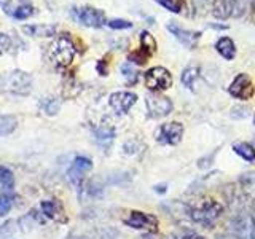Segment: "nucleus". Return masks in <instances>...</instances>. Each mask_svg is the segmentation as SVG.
I'll return each mask as SVG.
<instances>
[{
  "mask_svg": "<svg viewBox=\"0 0 255 239\" xmlns=\"http://www.w3.org/2000/svg\"><path fill=\"white\" fill-rule=\"evenodd\" d=\"M198 74H199L198 67H187L182 74V83L185 85L188 90H193V85L198 78Z\"/></svg>",
  "mask_w": 255,
  "mask_h": 239,
  "instance_id": "4be33fe9",
  "label": "nucleus"
},
{
  "mask_svg": "<svg viewBox=\"0 0 255 239\" xmlns=\"http://www.w3.org/2000/svg\"><path fill=\"white\" fill-rule=\"evenodd\" d=\"M140 42H142V50H145L147 53H153L156 50V42L148 32H142L140 34Z\"/></svg>",
  "mask_w": 255,
  "mask_h": 239,
  "instance_id": "b1692460",
  "label": "nucleus"
},
{
  "mask_svg": "<svg viewBox=\"0 0 255 239\" xmlns=\"http://www.w3.org/2000/svg\"><path fill=\"white\" fill-rule=\"evenodd\" d=\"M32 13H34V6L26 2V0H21L19 5L11 10L10 16H13L14 19H26L29 16H32Z\"/></svg>",
  "mask_w": 255,
  "mask_h": 239,
  "instance_id": "6ab92c4d",
  "label": "nucleus"
},
{
  "mask_svg": "<svg viewBox=\"0 0 255 239\" xmlns=\"http://www.w3.org/2000/svg\"><path fill=\"white\" fill-rule=\"evenodd\" d=\"M155 191H156V193H166V185H164V183H159V185H155Z\"/></svg>",
  "mask_w": 255,
  "mask_h": 239,
  "instance_id": "58836bf2",
  "label": "nucleus"
},
{
  "mask_svg": "<svg viewBox=\"0 0 255 239\" xmlns=\"http://www.w3.org/2000/svg\"><path fill=\"white\" fill-rule=\"evenodd\" d=\"M10 3H11V0H0V5L3 6L5 13H8V11H10Z\"/></svg>",
  "mask_w": 255,
  "mask_h": 239,
  "instance_id": "4c0bfd02",
  "label": "nucleus"
},
{
  "mask_svg": "<svg viewBox=\"0 0 255 239\" xmlns=\"http://www.w3.org/2000/svg\"><path fill=\"white\" fill-rule=\"evenodd\" d=\"M122 74L126 78L128 83L134 85L135 82H137V72H135V69L131 66V62H125L123 64V66H122Z\"/></svg>",
  "mask_w": 255,
  "mask_h": 239,
  "instance_id": "a878e982",
  "label": "nucleus"
},
{
  "mask_svg": "<svg viewBox=\"0 0 255 239\" xmlns=\"http://www.w3.org/2000/svg\"><path fill=\"white\" fill-rule=\"evenodd\" d=\"M156 140L166 143V145H177V143L182 140L183 135V126L177 121L172 123H164L158 127L156 131Z\"/></svg>",
  "mask_w": 255,
  "mask_h": 239,
  "instance_id": "6e6552de",
  "label": "nucleus"
},
{
  "mask_svg": "<svg viewBox=\"0 0 255 239\" xmlns=\"http://www.w3.org/2000/svg\"><path fill=\"white\" fill-rule=\"evenodd\" d=\"M148 58H150V53H147L145 50H142V48L139 51H134L132 54H129V61L135 62V64H145Z\"/></svg>",
  "mask_w": 255,
  "mask_h": 239,
  "instance_id": "c85d7f7f",
  "label": "nucleus"
},
{
  "mask_svg": "<svg viewBox=\"0 0 255 239\" xmlns=\"http://www.w3.org/2000/svg\"><path fill=\"white\" fill-rule=\"evenodd\" d=\"M10 45H11L10 37H8L6 34H2V32H0V53H3L5 50H8V48H10Z\"/></svg>",
  "mask_w": 255,
  "mask_h": 239,
  "instance_id": "f704fd0d",
  "label": "nucleus"
},
{
  "mask_svg": "<svg viewBox=\"0 0 255 239\" xmlns=\"http://www.w3.org/2000/svg\"><path fill=\"white\" fill-rule=\"evenodd\" d=\"M135 102H137V96L129 91H117L114 94H110V99H109L110 107L120 115L128 114Z\"/></svg>",
  "mask_w": 255,
  "mask_h": 239,
  "instance_id": "9d476101",
  "label": "nucleus"
},
{
  "mask_svg": "<svg viewBox=\"0 0 255 239\" xmlns=\"http://www.w3.org/2000/svg\"><path fill=\"white\" fill-rule=\"evenodd\" d=\"M214 158H215V150L212 151L209 156H204V158L199 159V161H198V167H199V169H207V167H211L212 163H214Z\"/></svg>",
  "mask_w": 255,
  "mask_h": 239,
  "instance_id": "72a5a7b5",
  "label": "nucleus"
},
{
  "mask_svg": "<svg viewBox=\"0 0 255 239\" xmlns=\"http://www.w3.org/2000/svg\"><path fill=\"white\" fill-rule=\"evenodd\" d=\"M94 135H96V142H98L101 147L107 148L110 143L114 142L115 129H114V126H110V124H102L94 131Z\"/></svg>",
  "mask_w": 255,
  "mask_h": 239,
  "instance_id": "ddd939ff",
  "label": "nucleus"
},
{
  "mask_svg": "<svg viewBox=\"0 0 255 239\" xmlns=\"http://www.w3.org/2000/svg\"><path fill=\"white\" fill-rule=\"evenodd\" d=\"M0 183L6 193H11L14 188V177L13 172L8 167H0Z\"/></svg>",
  "mask_w": 255,
  "mask_h": 239,
  "instance_id": "412c9836",
  "label": "nucleus"
},
{
  "mask_svg": "<svg viewBox=\"0 0 255 239\" xmlns=\"http://www.w3.org/2000/svg\"><path fill=\"white\" fill-rule=\"evenodd\" d=\"M69 239H83V238H69Z\"/></svg>",
  "mask_w": 255,
  "mask_h": 239,
  "instance_id": "79ce46f5",
  "label": "nucleus"
},
{
  "mask_svg": "<svg viewBox=\"0 0 255 239\" xmlns=\"http://www.w3.org/2000/svg\"><path fill=\"white\" fill-rule=\"evenodd\" d=\"M72 16H74L78 22H82L83 26H88V27H101L107 22L104 11L96 10V8H91V6L74 8V10H72Z\"/></svg>",
  "mask_w": 255,
  "mask_h": 239,
  "instance_id": "0eeeda50",
  "label": "nucleus"
},
{
  "mask_svg": "<svg viewBox=\"0 0 255 239\" xmlns=\"http://www.w3.org/2000/svg\"><path fill=\"white\" fill-rule=\"evenodd\" d=\"M13 222H6L5 225H2L0 227V235H5V233H11L13 231Z\"/></svg>",
  "mask_w": 255,
  "mask_h": 239,
  "instance_id": "e433bc0d",
  "label": "nucleus"
},
{
  "mask_svg": "<svg viewBox=\"0 0 255 239\" xmlns=\"http://www.w3.org/2000/svg\"><path fill=\"white\" fill-rule=\"evenodd\" d=\"M167 30H169L183 46L190 48V50L195 48L198 45V40L201 38V32H193V30L183 29V27L177 26L175 22H167Z\"/></svg>",
  "mask_w": 255,
  "mask_h": 239,
  "instance_id": "9b49d317",
  "label": "nucleus"
},
{
  "mask_svg": "<svg viewBox=\"0 0 255 239\" xmlns=\"http://www.w3.org/2000/svg\"><path fill=\"white\" fill-rule=\"evenodd\" d=\"M0 88L11 94L24 96V94H29L32 90V78L29 77V74H26V72H22V70L5 72V74L0 77Z\"/></svg>",
  "mask_w": 255,
  "mask_h": 239,
  "instance_id": "f257e3e1",
  "label": "nucleus"
},
{
  "mask_svg": "<svg viewBox=\"0 0 255 239\" xmlns=\"http://www.w3.org/2000/svg\"><path fill=\"white\" fill-rule=\"evenodd\" d=\"M96 235H99V239H117L118 233L114 228H102L96 231Z\"/></svg>",
  "mask_w": 255,
  "mask_h": 239,
  "instance_id": "473e14b6",
  "label": "nucleus"
},
{
  "mask_svg": "<svg viewBox=\"0 0 255 239\" xmlns=\"http://www.w3.org/2000/svg\"><path fill=\"white\" fill-rule=\"evenodd\" d=\"M16 124H18V121H16L14 117H11V115H0V137L11 134L16 129Z\"/></svg>",
  "mask_w": 255,
  "mask_h": 239,
  "instance_id": "aec40b11",
  "label": "nucleus"
},
{
  "mask_svg": "<svg viewBox=\"0 0 255 239\" xmlns=\"http://www.w3.org/2000/svg\"><path fill=\"white\" fill-rule=\"evenodd\" d=\"M107 26L112 29H129V27H132V22L125 21V19H112L107 22Z\"/></svg>",
  "mask_w": 255,
  "mask_h": 239,
  "instance_id": "2f4dec72",
  "label": "nucleus"
},
{
  "mask_svg": "<svg viewBox=\"0 0 255 239\" xmlns=\"http://www.w3.org/2000/svg\"><path fill=\"white\" fill-rule=\"evenodd\" d=\"M22 32L32 37H51L54 35L56 27L46 26V24H32V26H24Z\"/></svg>",
  "mask_w": 255,
  "mask_h": 239,
  "instance_id": "dca6fc26",
  "label": "nucleus"
},
{
  "mask_svg": "<svg viewBox=\"0 0 255 239\" xmlns=\"http://www.w3.org/2000/svg\"><path fill=\"white\" fill-rule=\"evenodd\" d=\"M222 212H223V207L217 201L207 199V201H204L199 207L190 209V219L206 228H211L222 215Z\"/></svg>",
  "mask_w": 255,
  "mask_h": 239,
  "instance_id": "7ed1b4c3",
  "label": "nucleus"
},
{
  "mask_svg": "<svg viewBox=\"0 0 255 239\" xmlns=\"http://www.w3.org/2000/svg\"><path fill=\"white\" fill-rule=\"evenodd\" d=\"M145 104L148 115L151 118H163L166 115H169L172 112V102L169 98L161 96L155 91H151L145 96Z\"/></svg>",
  "mask_w": 255,
  "mask_h": 239,
  "instance_id": "423d86ee",
  "label": "nucleus"
},
{
  "mask_svg": "<svg viewBox=\"0 0 255 239\" xmlns=\"http://www.w3.org/2000/svg\"><path fill=\"white\" fill-rule=\"evenodd\" d=\"M228 91H230L231 96H233V98L251 99L252 94H254V86H252V82H251L249 77H247L246 74H239L233 80V83L230 85Z\"/></svg>",
  "mask_w": 255,
  "mask_h": 239,
  "instance_id": "f8f14e48",
  "label": "nucleus"
},
{
  "mask_svg": "<svg viewBox=\"0 0 255 239\" xmlns=\"http://www.w3.org/2000/svg\"><path fill=\"white\" fill-rule=\"evenodd\" d=\"M125 223L128 227L135 228V230L156 231L158 228V219L155 215L147 214V212H139V211H131L129 215L125 219Z\"/></svg>",
  "mask_w": 255,
  "mask_h": 239,
  "instance_id": "1a4fd4ad",
  "label": "nucleus"
},
{
  "mask_svg": "<svg viewBox=\"0 0 255 239\" xmlns=\"http://www.w3.org/2000/svg\"><path fill=\"white\" fill-rule=\"evenodd\" d=\"M67 175H69V180L74 183L75 187H80V183H82V180H83V172H80V171L74 169V167H70Z\"/></svg>",
  "mask_w": 255,
  "mask_h": 239,
  "instance_id": "7c9ffc66",
  "label": "nucleus"
},
{
  "mask_svg": "<svg viewBox=\"0 0 255 239\" xmlns=\"http://www.w3.org/2000/svg\"><path fill=\"white\" fill-rule=\"evenodd\" d=\"M235 153L239 155L246 161H255V148L251 145V143H246V142H236L233 145Z\"/></svg>",
  "mask_w": 255,
  "mask_h": 239,
  "instance_id": "a211bd4d",
  "label": "nucleus"
},
{
  "mask_svg": "<svg viewBox=\"0 0 255 239\" xmlns=\"http://www.w3.org/2000/svg\"><path fill=\"white\" fill-rule=\"evenodd\" d=\"M215 50L217 53L222 56V58H225L228 61H231L236 56V46H235V42L228 37H222L217 40V43H215Z\"/></svg>",
  "mask_w": 255,
  "mask_h": 239,
  "instance_id": "4468645a",
  "label": "nucleus"
},
{
  "mask_svg": "<svg viewBox=\"0 0 255 239\" xmlns=\"http://www.w3.org/2000/svg\"><path fill=\"white\" fill-rule=\"evenodd\" d=\"M75 45L74 42L67 37V34H64L58 37L50 46V58L53 61L54 66L58 67H67L69 64L74 61L75 56Z\"/></svg>",
  "mask_w": 255,
  "mask_h": 239,
  "instance_id": "f03ea898",
  "label": "nucleus"
},
{
  "mask_svg": "<svg viewBox=\"0 0 255 239\" xmlns=\"http://www.w3.org/2000/svg\"><path fill=\"white\" fill-rule=\"evenodd\" d=\"M172 239H204V238L198 233H193V231H185V233H180L177 236H174Z\"/></svg>",
  "mask_w": 255,
  "mask_h": 239,
  "instance_id": "c9c22d12",
  "label": "nucleus"
},
{
  "mask_svg": "<svg viewBox=\"0 0 255 239\" xmlns=\"http://www.w3.org/2000/svg\"><path fill=\"white\" fill-rule=\"evenodd\" d=\"M42 212L46 215L48 219H53V220H58V222H64L66 217H64V211H62V206L51 199V201H43L42 203Z\"/></svg>",
  "mask_w": 255,
  "mask_h": 239,
  "instance_id": "2eb2a0df",
  "label": "nucleus"
},
{
  "mask_svg": "<svg viewBox=\"0 0 255 239\" xmlns=\"http://www.w3.org/2000/svg\"><path fill=\"white\" fill-rule=\"evenodd\" d=\"M159 5H163L166 10L172 13H180L183 10V0H155Z\"/></svg>",
  "mask_w": 255,
  "mask_h": 239,
  "instance_id": "393cba45",
  "label": "nucleus"
},
{
  "mask_svg": "<svg viewBox=\"0 0 255 239\" xmlns=\"http://www.w3.org/2000/svg\"><path fill=\"white\" fill-rule=\"evenodd\" d=\"M42 107L45 110V114L46 115H56L59 112V107H61V104L58 99H54V98H46L43 102H42Z\"/></svg>",
  "mask_w": 255,
  "mask_h": 239,
  "instance_id": "5701e85b",
  "label": "nucleus"
},
{
  "mask_svg": "<svg viewBox=\"0 0 255 239\" xmlns=\"http://www.w3.org/2000/svg\"><path fill=\"white\" fill-rule=\"evenodd\" d=\"M139 150H142V143L137 140H129V142L125 143V153L126 155H134V153H137Z\"/></svg>",
  "mask_w": 255,
  "mask_h": 239,
  "instance_id": "c756f323",
  "label": "nucleus"
},
{
  "mask_svg": "<svg viewBox=\"0 0 255 239\" xmlns=\"http://www.w3.org/2000/svg\"><path fill=\"white\" fill-rule=\"evenodd\" d=\"M13 206V196L10 193H0V215H6Z\"/></svg>",
  "mask_w": 255,
  "mask_h": 239,
  "instance_id": "cd10ccee",
  "label": "nucleus"
},
{
  "mask_svg": "<svg viewBox=\"0 0 255 239\" xmlns=\"http://www.w3.org/2000/svg\"><path fill=\"white\" fill-rule=\"evenodd\" d=\"M239 183H241L243 193L251 199V201H255V172H244L239 179Z\"/></svg>",
  "mask_w": 255,
  "mask_h": 239,
  "instance_id": "f3484780",
  "label": "nucleus"
},
{
  "mask_svg": "<svg viewBox=\"0 0 255 239\" xmlns=\"http://www.w3.org/2000/svg\"><path fill=\"white\" fill-rule=\"evenodd\" d=\"M72 167L85 174V172H88V171H90L91 167H93V163H91V159H90V158L78 156V158H75V161H74V164H72Z\"/></svg>",
  "mask_w": 255,
  "mask_h": 239,
  "instance_id": "bb28decb",
  "label": "nucleus"
},
{
  "mask_svg": "<svg viewBox=\"0 0 255 239\" xmlns=\"http://www.w3.org/2000/svg\"><path fill=\"white\" fill-rule=\"evenodd\" d=\"M251 5H252V10L255 11V0H251Z\"/></svg>",
  "mask_w": 255,
  "mask_h": 239,
  "instance_id": "a19ab883",
  "label": "nucleus"
},
{
  "mask_svg": "<svg viewBox=\"0 0 255 239\" xmlns=\"http://www.w3.org/2000/svg\"><path fill=\"white\" fill-rule=\"evenodd\" d=\"M145 85L151 91H164L172 85V75L171 72L164 67H151L145 74Z\"/></svg>",
  "mask_w": 255,
  "mask_h": 239,
  "instance_id": "39448f33",
  "label": "nucleus"
},
{
  "mask_svg": "<svg viewBox=\"0 0 255 239\" xmlns=\"http://www.w3.org/2000/svg\"><path fill=\"white\" fill-rule=\"evenodd\" d=\"M217 239H235L233 236H217Z\"/></svg>",
  "mask_w": 255,
  "mask_h": 239,
  "instance_id": "ea45409f",
  "label": "nucleus"
},
{
  "mask_svg": "<svg viewBox=\"0 0 255 239\" xmlns=\"http://www.w3.org/2000/svg\"><path fill=\"white\" fill-rule=\"evenodd\" d=\"M247 0H214V16L220 19L239 18L246 11Z\"/></svg>",
  "mask_w": 255,
  "mask_h": 239,
  "instance_id": "20e7f679",
  "label": "nucleus"
}]
</instances>
